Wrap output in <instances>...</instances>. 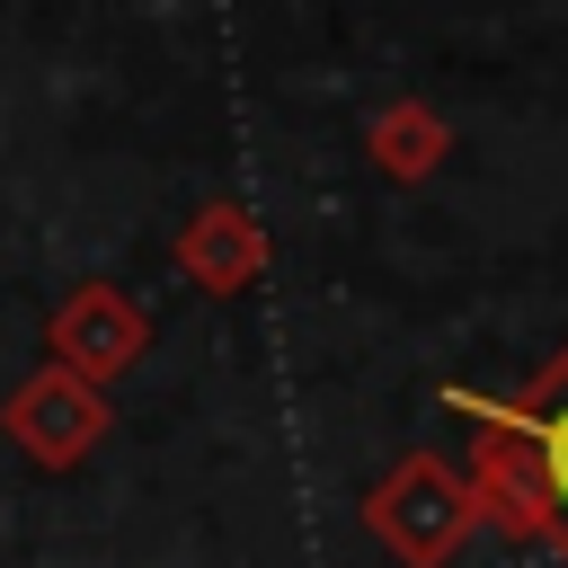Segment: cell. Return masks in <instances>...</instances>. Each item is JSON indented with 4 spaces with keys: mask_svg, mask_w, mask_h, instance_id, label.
I'll return each mask as SVG.
<instances>
[{
    "mask_svg": "<svg viewBox=\"0 0 568 568\" xmlns=\"http://www.w3.org/2000/svg\"><path fill=\"white\" fill-rule=\"evenodd\" d=\"M462 524H470V506L453 497V479H444L435 462H408V470L373 497V532H382L399 559H417V568H435V559L462 541Z\"/></svg>",
    "mask_w": 568,
    "mask_h": 568,
    "instance_id": "1",
    "label": "cell"
},
{
    "mask_svg": "<svg viewBox=\"0 0 568 568\" xmlns=\"http://www.w3.org/2000/svg\"><path fill=\"white\" fill-rule=\"evenodd\" d=\"M9 426H18V444H27L36 462H71V453H89V435H98V399L71 390V382H36V390H18Z\"/></svg>",
    "mask_w": 568,
    "mask_h": 568,
    "instance_id": "2",
    "label": "cell"
},
{
    "mask_svg": "<svg viewBox=\"0 0 568 568\" xmlns=\"http://www.w3.org/2000/svg\"><path fill=\"white\" fill-rule=\"evenodd\" d=\"M541 515L568 524V399L541 417Z\"/></svg>",
    "mask_w": 568,
    "mask_h": 568,
    "instance_id": "3",
    "label": "cell"
}]
</instances>
